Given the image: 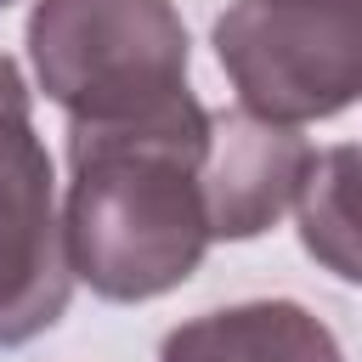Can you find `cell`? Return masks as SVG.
<instances>
[{
	"mask_svg": "<svg viewBox=\"0 0 362 362\" xmlns=\"http://www.w3.org/2000/svg\"><path fill=\"white\" fill-rule=\"evenodd\" d=\"M204 153L209 107L192 90L136 119H68L62 243L74 283L113 305L181 288L215 243L204 215Z\"/></svg>",
	"mask_w": 362,
	"mask_h": 362,
	"instance_id": "cell-1",
	"label": "cell"
},
{
	"mask_svg": "<svg viewBox=\"0 0 362 362\" xmlns=\"http://www.w3.org/2000/svg\"><path fill=\"white\" fill-rule=\"evenodd\" d=\"M28 62L79 124L136 119L192 90V40L175 0H34Z\"/></svg>",
	"mask_w": 362,
	"mask_h": 362,
	"instance_id": "cell-2",
	"label": "cell"
},
{
	"mask_svg": "<svg viewBox=\"0 0 362 362\" xmlns=\"http://www.w3.org/2000/svg\"><path fill=\"white\" fill-rule=\"evenodd\" d=\"M215 62L238 107L272 124L334 119L362 102V0H232Z\"/></svg>",
	"mask_w": 362,
	"mask_h": 362,
	"instance_id": "cell-3",
	"label": "cell"
},
{
	"mask_svg": "<svg viewBox=\"0 0 362 362\" xmlns=\"http://www.w3.org/2000/svg\"><path fill=\"white\" fill-rule=\"evenodd\" d=\"M74 266L57 215V170L34 130L23 68L0 51V351H17L62 322Z\"/></svg>",
	"mask_w": 362,
	"mask_h": 362,
	"instance_id": "cell-4",
	"label": "cell"
},
{
	"mask_svg": "<svg viewBox=\"0 0 362 362\" xmlns=\"http://www.w3.org/2000/svg\"><path fill=\"white\" fill-rule=\"evenodd\" d=\"M311 170V141L300 124H272L249 107L209 113V153H204V215L215 243H249L272 232Z\"/></svg>",
	"mask_w": 362,
	"mask_h": 362,
	"instance_id": "cell-5",
	"label": "cell"
},
{
	"mask_svg": "<svg viewBox=\"0 0 362 362\" xmlns=\"http://www.w3.org/2000/svg\"><path fill=\"white\" fill-rule=\"evenodd\" d=\"M158 362H345V351L311 305L243 300L170 328Z\"/></svg>",
	"mask_w": 362,
	"mask_h": 362,
	"instance_id": "cell-6",
	"label": "cell"
},
{
	"mask_svg": "<svg viewBox=\"0 0 362 362\" xmlns=\"http://www.w3.org/2000/svg\"><path fill=\"white\" fill-rule=\"evenodd\" d=\"M294 221H300V249L339 283L362 288V141L311 153V170L294 198Z\"/></svg>",
	"mask_w": 362,
	"mask_h": 362,
	"instance_id": "cell-7",
	"label": "cell"
},
{
	"mask_svg": "<svg viewBox=\"0 0 362 362\" xmlns=\"http://www.w3.org/2000/svg\"><path fill=\"white\" fill-rule=\"evenodd\" d=\"M6 6H17V0H0V11H6Z\"/></svg>",
	"mask_w": 362,
	"mask_h": 362,
	"instance_id": "cell-8",
	"label": "cell"
}]
</instances>
